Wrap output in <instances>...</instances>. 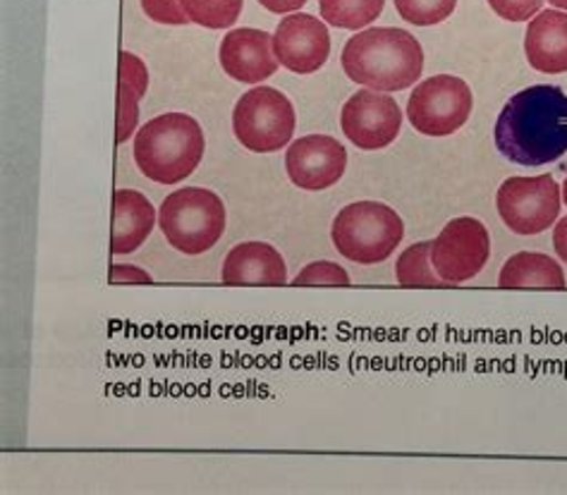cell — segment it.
Here are the masks:
<instances>
[{
    "mask_svg": "<svg viewBox=\"0 0 567 495\" xmlns=\"http://www.w3.org/2000/svg\"><path fill=\"white\" fill-rule=\"evenodd\" d=\"M331 237L342 257L354 264H381L400 247L405 223L381 202H357L336 216Z\"/></svg>",
    "mask_w": 567,
    "mask_h": 495,
    "instance_id": "5",
    "label": "cell"
},
{
    "mask_svg": "<svg viewBox=\"0 0 567 495\" xmlns=\"http://www.w3.org/2000/svg\"><path fill=\"white\" fill-rule=\"evenodd\" d=\"M501 288H548L565 290V274L556 259L539 251H519L507 259L498 276Z\"/></svg>",
    "mask_w": 567,
    "mask_h": 495,
    "instance_id": "17",
    "label": "cell"
},
{
    "mask_svg": "<svg viewBox=\"0 0 567 495\" xmlns=\"http://www.w3.org/2000/svg\"><path fill=\"white\" fill-rule=\"evenodd\" d=\"M152 282V276L140 271V268L134 266H113L111 268V282Z\"/></svg>",
    "mask_w": 567,
    "mask_h": 495,
    "instance_id": "26",
    "label": "cell"
},
{
    "mask_svg": "<svg viewBox=\"0 0 567 495\" xmlns=\"http://www.w3.org/2000/svg\"><path fill=\"white\" fill-rule=\"evenodd\" d=\"M142 10L146 12L148 20H154L158 24L181 27L189 22L181 0H142Z\"/></svg>",
    "mask_w": 567,
    "mask_h": 495,
    "instance_id": "25",
    "label": "cell"
},
{
    "mask_svg": "<svg viewBox=\"0 0 567 495\" xmlns=\"http://www.w3.org/2000/svg\"><path fill=\"white\" fill-rule=\"evenodd\" d=\"M548 3L554 6V8H558V10H565V12H567V0H548Z\"/></svg>",
    "mask_w": 567,
    "mask_h": 495,
    "instance_id": "29",
    "label": "cell"
},
{
    "mask_svg": "<svg viewBox=\"0 0 567 495\" xmlns=\"http://www.w3.org/2000/svg\"><path fill=\"white\" fill-rule=\"evenodd\" d=\"M259 3L268 10V12H276V14H286V12H295L300 10L307 0H259Z\"/></svg>",
    "mask_w": 567,
    "mask_h": 495,
    "instance_id": "27",
    "label": "cell"
},
{
    "mask_svg": "<svg viewBox=\"0 0 567 495\" xmlns=\"http://www.w3.org/2000/svg\"><path fill=\"white\" fill-rule=\"evenodd\" d=\"M385 0H319L323 22L338 29H364L377 22L383 12Z\"/></svg>",
    "mask_w": 567,
    "mask_h": 495,
    "instance_id": "19",
    "label": "cell"
},
{
    "mask_svg": "<svg viewBox=\"0 0 567 495\" xmlns=\"http://www.w3.org/2000/svg\"><path fill=\"white\" fill-rule=\"evenodd\" d=\"M156 225V208L142 192L117 189L113 197V233L111 254L137 251Z\"/></svg>",
    "mask_w": 567,
    "mask_h": 495,
    "instance_id": "16",
    "label": "cell"
},
{
    "mask_svg": "<svg viewBox=\"0 0 567 495\" xmlns=\"http://www.w3.org/2000/svg\"><path fill=\"white\" fill-rule=\"evenodd\" d=\"M431 245L434 243H416L400 254L395 264V280L408 288H436L447 285L431 264Z\"/></svg>",
    "mask_w": 567,
    "mask_h": 495,
    "instance_id": "20",
    "label": "cell"
},
{
    "mask_svg": "<svg viewBox=\"0 0 567 495\" xmlns=\"http://www.w3.org/2000/svg\"><path fill=\"white\" fill-rule=\"evenodd\" d=\"M529 65L544 74L567 72V12L544 10L529 20L525 34Z\"/></svg>",
    "mask_w": 567,
    "mask_h": 495,
    "instance_id": "14",
    "label": "cell"
},
{
    "mask_svg": "<svg viewBox=\"0 0 567 495\" xmlns=\"http://www.w3.org/2000/svg\"><path fill=\"white\" fill-rule=\"evenodd\" d=\"M491 257L486 225L476 218H455L431 245V264L447 285L467 282L484 271Z\"/></svg>",
    "mask_w": 567,
    "mask_h": 495,
    "instance_id": "9",
    "label": "cell"
},
{
    "mask_svg": "<svg viewBox=\"0 0 567 495\" xmlns=\"http://www.w3.org/2000/svg\"><path fill=\"white\" fill-rule=\"evenodd\" d=\"M342 70L352 82L374 92H402L422 78L424 51L405 29H364L342 49Z\"/></svg>",
    "mask_w": 567,
    "mask_h": 495,
    "instance_id": "2",
    "label": "cell"
},
{
    "mask_svg": "<svg viewBox=\"0 0 567 495\" xmlns=\"http://www.w3.org/2000/svg\"><path fill=\"white\" fill-rule=\"evenodd\" d=\"M488 6L507 22H529L542 12L544 0H488Z\"/></svg>",
    "mask_w": 567,
    "mask_h": 495,
    "instance_id": "24",
    "label": "cell"
},
{
    "mask_svg": "<svg viewBox=\"0 0 567 495\" xmlns=\"http://www.w3.org/2000/svg\"><path fill=\"white\" fill-rule=\"evenodd\" d=\"M220 280L226 285H286L288 271L280 251L266 243H243L228 251Z\"/></svg>",
    "mask_w": 567,
    "mask_h": 495,
    "instance_id": "15",
    "label": "cell"
},
{
    "mask_svg": "<svg viewBox=\"0 0 567 495\" xmlns=\"http://www.w3.org/2000/svg\"><path fill=\"white\" fill-rule=\"evenodd\" d=\"M148 72L137 55L121 53V84H117V127L115 142L125 144L140 120V101L146 94Z\"/></svg>",
    "mask_w": 567,
    "mask_h": 495,
    "instance_id": "18",
    "label": "cell"
},
{
    "mask_svg": "<svg viewBox=\"0 0 567 495\" xmlns=\"http://www.w3.org/2000/svg\"><path fill=\"white\" fill-rule=\"evenodd\" d=\"M474 109L472 89L453 74H436L414 86L408 101V117L426 137H451L467 123Z\"/></svg>",
    "mask_w": 567,
    "mask_h": 495,
    "instance_id": "7",
    "label": "cell"
},
{
    "mask_svg": "<svg viewBox=\"0 0 567 495\" xmlns=\"http://www.w3.org/2000/svg\"><path fill=\"white\" fill-rule=\"evenodd\" d=\"M206 140L197 120L185 113L158 115L134 137V163L158 185H175L202 163Z\"/></svg>",
    "mask_w": 567,
    "mask_h": 495,
    "instance_id": "3",
    "label": "cell"
},
{
    "mask_svg": "<svg viewBox=\"0 0 567 495\" xmlns=\"http://www.w3.org/2000/svg\"><path fill=\"white\" fill-rule=\"evenodd\" d=\"M292 285H297V288H319V285L338 288V285H350V276L346 268L333 261H317L305 266L302 271L295 276Z\"/></svg>",
    "mask_w": 567,
    "mask_h": 495,
    "instance_id": "23",
    "label": "cell"
},
{
    "mask_svg": "<svg viewBox=\"0 0 567 495\" xmlns=\"http://www.w3.org/2000/svg\"><path fill=\"white\" fill-rule=\"evenodd\" d=\"M235 137L254 154H274L288 146L295 132L290 99L274 86H257L235 103Z\"/></svg>",
    "mask_w": 567,
    "mask_h": 495,
    "instance_id": "6",
    "label": "cell"
},
{
    "mask_svg": "<svg viewBox=\"0 0 567 495\" xmlns=\"http://www.w3.org/2000/svg\"><path fill=\"white\" fill-rule=\"evenodd\" d=\"M340 125L357 148L377 152V148L391 146L398 140L402 111L393 96L374 92V89H362L342 106Z\"/></svg>",
    "mask_w": 567,
    "mask_h": 495,
    "instance_id": "10",
    "label": "cell"
},
{
    "mask_svg": "<svg viewBox=\"0 0 567 495\" xmlns=\"http://www.w3.org/2000/svg\"><path fill=\"white\" fill-rule=\"evenodd\" d=\"M496 148L517 165L554 163L567 154V94L536 84L505 103L494 130Z\"/></svg>",
    "mask_w": 567,
    "mask_h": 495,
    "instance_id": "1",
    "label": "cell"
},
{
    "mask_svg": "<svg viewBox=\"0 0 567 495\" xmlns=\"http://www.w3.org/2000/svg\"><path fill=\"white\" fill-rule=\"evenodd\" d=\"M348 168V152L338 140L309 134L290 144L286 171L290 183L307 192H321L340 183Z\"/></svg>",
    "mask_w": 567,
    "mask_h": 495,
    "instance_id": "11",
    "label": "cell"
},
{
    "mask_svg": "<svg viewBox=\"0 0 567 495\" xmlns=\"http://www.w3.org/2000/svg\"><path fill=\"white\" fill-rule=\"evenodd\" d=\"M560 202V187L550 175L507 177L496 194L501 220L517 235L546 233L558 220Z\"/></svg>",
    "mask_w": 567,
    "mask_h": 495,
    "instance_id": "8",
    "label": "cell"
},
{
    "mask_svg": "<svg viewBox=\"0 0 567 495\" xmlns=\"http://www.w3.org/2000/svg\"><path fill=\"white\" fill-rule=\"evenodd\" d=\"M554 249L558 257L567 264V216L563 220H558L556 230H554Z\"/></svg>",
    "mask_w": 567,
    "mask_h": 495,
    "instance_id": "28",
    "label": "cell"
},
{
    "mask_svg": "<svg viewBox=\"0 0 567 495\" xmlns=\"http://www.w3.org/2000/svg\"><path fill=\"white\" fill-rule=\"evenodd\" d=\"M220 68L228 78L245 84H259L278 70L274 37L261 29H233L220 43Z\"/></svg>",
    "mask_w": 567,
    "mask_h": 495,
    "instance_id": "13",
    "label": "cell"
},
{
    "mask_svg": "<svg viewBox=\"0 0 567 495\" xmlns=\"http://www.w3.org/2000/svg\"><path fill=\"white\" fill-rule=\"evenodd\" d=\"M560 197H563V202L567 204V177H565V183H563V189H560Z\"/></svg>",
    "mask_w": 567,
    "mask_h": 495,
    "instance_id": "30",
    "label": "cell"
},
{
    "mask_svg": "<svg viewBox=\"0 0 567 495\" xmlns=\"http://www.w3.org/2000/svg\"><path fill=\"white\" fill-rule=\"evenodd\" d=\"M278 63L295 74H311L326 65L331 55V37L315 14H288L274 34Z\"/></svg>",
    "mask_w": 567,
    "mask_h": 495,
    "instance_id": "12",
    "label": "cell"
},
{
    "mask_svg": "<svg viewBox=\"0 0 567 495\" xmlns=\"http://www.w3.org/2000/svg\"><path fill=\"white\" fill-rule=\"evenodd\" d=\"M457 8V0H395L400 18L414 27L445 22Z\"/></svg>",
    "mask_w": 567,
    "mask_h": 495,
    "instance_id": "22",
    "label": "cell"
},
{
    "mask_svg": "<svg viewBox=\"0 0 567 495\" xmlns=\"http://www.w3.org/2000/svg\"><path fill=\"white\" fill-rule=\"evenodd\" d=\"M158 225L173 249L199 257L226 233V206L212 189L185 187L161 204Z\"/></svg>",
    "mask_w": 567,
    "mask_h": 495,
    "instance_id": "4",
    "label": "cell"
},
{
    "mask_svg": "<svg viewBox=\"0 0 567 495\" xmlns=\"http://www.w3.org/2000/svg\"><path fill=\"white\" fill-rule=\"evenodd\" d=\"M187 20L206 29H228L237 20L245 0H181Z\"/></svg>",
    "mask_w": 567,
    "mask_h": 495,
    "instance_id": "21",
    "label": "cell"
}]
</instances>
